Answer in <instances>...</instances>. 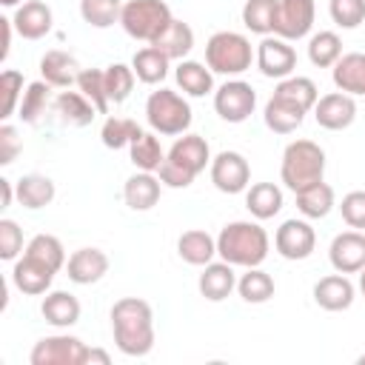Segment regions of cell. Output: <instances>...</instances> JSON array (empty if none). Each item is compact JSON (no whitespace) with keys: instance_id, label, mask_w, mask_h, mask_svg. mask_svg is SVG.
<instances>
[{"instance_id":"cell-34","label":"cell","mask_w":365,"mask_h":365,"mask_svg":"<svg viewBox=\"0 0 365 365\" xmlns=\"http://www.w3.org/2000/svg\"><path fill=\"white\" fill-rule=\"evenodd\" d=\"M128 154H131V163L137 165V171H160L163 160H165V151L157 140V131H140L131 145H128Z\"/></svg>"},{"instance_id":"cell-46","label":"cell","mask_w":365,"mask_h":365,"mask_svg":"<svg viewBox=\"0 0 365 365\" xmlns=\"http://www.w3.org/2000/svg\"><path fill=\"white\" fill-rule=\"evenodd\" d=\"M0 88H3V111L0 117L9 120L17 108H20V91H23V74L14 68H6L0 74Z\"/></svg>"},{"instance_id":"cell-26","label":"cell","mask_w":365,"mask_h":365,"mask_svg":"<svg viewBox=\"0 0 365 365\" xmlns=\"http://www.w3.org/2000/svg\"><path fill=\"white\" fill-rule=\"evenodd\" d=\"M40 74L48 86L54 88H68L71 83H77V60L60 48H51L40 57Z\"/></svg>"},{"instance_id":"cell-53","label":"cell","mask_w":365,"mask_h":365,"mask_svg":"<svg viewBox=\"0 0 365 365\" xmlns=\"http://www.w3.org/2000/svg\"><path fill=\"white\" fill-rule=\"evenodd\" d=\"M20 3H26V0H0V6H6V9H17Z\"/></svg>"},{"instance_id":"cell-14","label":"cell","mask_w":365,"mask_h":365,"mask_svg":"<svg viewBox=\"0 0 365 365\" xmlns=\"http://www.w3.org/2000/svg\"><path fill=\"white\" fill-rule=\"evenodd\" d=\"M314 120L319 128H328V131H342L348 128L354 120H356V103L351 94L345 91H331V94H322L314 106Z\"/></svg>"},{"instance_id":"cell-23","label":"cell","mask_w":365,"mask_h":365,"mask_svg":"<svg viewBox=\"0 0 365 365\" xmlns=\"http://www.w3.org/2000/svg\"><path fill=\"white\" fill-rule=\"evenodd\" d=\"M40 314L54 328H71L80 319V299L68 291H48L40 302Z\"/></svg>"},{"instance_id":"cell-40","label":"cell","mask_w":365,"mask_h":365,"mask_svg":"<svg viewBox=\"0 0 365 365\" xmlns=\"http://www.w3.org/2000/svg\"><path fill=\"white\" fill-rule=\"evenodd\" d=\"M23 254L40 259V262L48 265L51 271H60V268L66 265V248H63V242H60L57 237H51V234H37V237H31Z\"/></svg>"},{"instance_id":"cell-37","label":"cell","mask_w":365,"mask_h":365,"mask_svg":"<svg viewBox=\"0 0 365 365\" xmlns=\"http://www.w3.org/2000/svg\"><path fill=\"white\" fill-rule=\"evenodd\" d=\"M237 291L245 302L259 305V302H268L274 297V279L259 265H254V268H245V274L237 279Z\"/></svg>"},{"instance_id":"cell-30","label":"cell","mask_w":365,"mask_h":365,"mask_svg":"<svg viewBox=\"0 0 365 365\" xmlns=\"http://www.w3.org/2000/svg\"><path fill=\"white\" fill-rule=\"evenodd\" d=\"M154 48H160L168 60H182L191 48H194V29L188 26V23H182V20H171L168 26H165V31L151 43Z\"/></svg>"},{"instance_id":"cell-51","label":"cell","mask_w":365,"mask_h":365,"mask_svg":"<svg viewBox=\"0 0 365 365\" xmlns=\"http://www.w3.org/2000/svg\"><path fill=\"white\" fill-rule=\"evenodd\" d=\"M0 194H3V202H0V208H9V205H11V200L17 197V188H14V182H11V180H6V177H0Z\"/></svg>"},{"instance_id":"cell-38","label":"cell","mask_w":365,"mask_h":365,"mask_svg":"<svg viewBox=\"0 0 365 365\" xmlns=\"http://www.w3.org/2000/svg\"><path fill=\"white\" fill-rule=\"evenodd\" d=\"M339 57H342V40L336 31H317L308 40V60L317 68H334Z\"/></svg>"},{"instance_id":"cell-33","label":"cell","mask_w":365,"mask_h":365,"mask_svg":"<svg viewBox=\"0 0 365 365\" xmlns=\"http://www.w3.org/2000/svg\"><path fill=\"white\" fill-rule=\"evenodd\" d=\"M168 63H171V60H168L160 48H154V46H145V48L134 51V57H131V68H134L137 80L145 83V86L163 83L165 74H168Z\"/></svg>"},{"instance_id":"cell-28","label":"cell","mask_w":365,"mask_h":365,"mask_svg":"<svg viewBox=\"0 0 365 365\" xmlns=\"http://www.w3.org/2000/svg\"><path fill=\"white\" fill-rule=\"evenodd\" d=\"M174 77L188 97H205L214 91V71L197 60H180L174 68Z\"/></svg>"},{"instance_id":"cell-54","label":"cell","mask_w":365,"mask_h":365,"mask_svg":"<svg viewBox=\"0 0 365 365\" xmlns=\"http://www.w3.org/2000/svg\"><path fill=\"white\" fill-rule=\"evenodd\" d=\"M359 294H362V297H365V268H362V271H359Z\"/></svg>"},{"instance_id":"cell-44","label":"cell","mask_w":365,"mask_h":365,"mask_svg":"<svg viewBox=\"0 0 365 365\" xmlns=\"http://www.w3.org/2000/svg\"><path fill=\"white\" fill-rule=\"evenodd\" d=\"M77 88L94 103L97 114H108V94H106V71L100 68H80L77 74Z\"/></svg>"},{"instance_id":"cell-47","label":"cell","mask_w":365,"mask_h":365,"mask_svg":"<svg viewBox=\"0 0 365 365\" xmlns=\"http://www.w3.org/2000/svg\"><path fill=\"white\" fill-rule=\"evenodd\" d=\"M20 251H23V228L14 220L3 217L0 220V259L11 262L20 257Z\"/></svg>"},{"instance_id":"cell-35","label":"cell","mask_w":365,"mask_h":365,"mask_svg":"<svg viewBox=\"0 0 365 365\" xmlns=\"http://www.w3.org/2000/svg\"><path fill=\"white\" fill-rule=\"evenodd\" d=\"M277 11H279V0H245L242 6V26L254 34H274V23H277Z\"/></svg>"},{"instance_id":"cell-20","label":"cell","mask_w":365,"mask_h":365,"mask_svg":"<svg viewBox=\"0 0 365 365\" xmlns=\"http://www.w3.org/2000/svg\"><path fill=\"white\" fill-rule=\"evenodd\" d=\"M197 288L200 294L208 299V302H222L234 288H237V274H234V265L220 259V262H208L202 265V274L197 279Z\"/></svg>"},{"instance_id":"cell-24","label":"cell","mask_w":365,"mask_h":365,"mask_svg":"<svg viewBox=\"0 0 365 365\" xmlns=\"http://www.w3.org/2000/svg\"><path fill=\"white\" fill-rule=\"evenodd\" d=\"M305 114H308V111H302L297 103L271 94V100L265 103V114H262V120H265V125H268L274 134H291V131H297V128L302 125Z\"/></svg>"},{"instance_id":"cell-12","label":"cell","mask_w":365,"mask_h":365,"mask_svg":"<svg viewBox=\"0 0 365 365\" xmlns=\"http://www.w3.org/2000/svg\"><path fill=\"white\" fill-rule=\"evenodd\" d=\"M317 3L314 0H279L274 34L282 40H302L314 29Z\"/></svg>"},{"instance_id":"cell-9","label":"cell","mask_w":365,"mask_h":365,"mask_svg":"<svg viewBox=\"0 0 365 365\" xmlns=\"http://www.w3.org/2000/svg\"><path fill=\"white\" fill-rule=\"evenodd\" d=\"M257 91L245 80H228L214 91V111L225 123H245L254 114Z\"/></svg>"},{"instance_id":"cell-1","label":"cell","mask_w":365,"mask_h":365,"mask_svg":"<svg viewBox=\"0 0 365 365\" xmlns=\"http://www.w3.org/2000/svg\"><path fill=\"white\" fill-rule=\"evenodd\" d=\"M111 334L114 345L125 356H145L154 348V314L140 297H123L111 305Z\"/></svg>"},{"instance_id":"cell-8","label":"cell","mask_w":365,"mask_h":365,"mask_svg":"<svg viewBox=\"0 0 365 365\" xmlns=\"http://www.w3.org/2000/svg\"><path fill=\"white\" fill-rule=\"evenodd\" d=\"M86 356H88V345L83 339L68 334H54L34 342L29 362L31 365H86Z\"/></svg>"},{"instance_id":"cell-21","label":"cell","mask_w":365,"mask_h":365,"mask_svg":"<svg viewBox=\"0 0 365 365\" xmlns=\"http://www.w3.org/2000/svg\"><path fill=\"white\" fill-rule=\"evenodd\" d=\"M160 191H163V182L160 177H154V171H137L125 180L123 200L131 211H148L160 202Z\"/></svg>"},{"instance_id":"cell-11","label":"cell","mask_w":365,"mask_h":365,"mask_svg":"<svg viewBox=\"0 0 365 365\" xmlns=\"http://www.w3.org/2000/svg\"><path fill=\"white\" fill-rule=\"evenodd\" d=\"M274 248L285 259H308L317 248V234L308 220H285L274 234Z\"/></svg>"},{"instance_id":"cell-2","label":"cell","mask_w":365,"mask_h":365,"mask_svg":"<svg viewBox=\"0 0 365 365\" xmlns=\"http://www.w3.org/2000/svg\"><path fill=\"white\" fill-rule=\"evenodd\" d=\"M268 248H271L268 231L251 220H234L217 237V257L231 262L234 268L237 265L240 268L262 265L268 257Z\"/></svg>"},{"instance_id":"cell-13","label":"cell","mask_w":365,"mask_h":365,"mask_svg":"<svg viewBox=\"0 0 365 365\" xmlns=\"http://www.w3.org/2000/svg\"><path fill=\"white\" fill-rule=\"evenodd\" d=\"M257 68L262 71V77L285 80L297 68V51L288 46V40L268 34L257 46Z\"/></svg>"},{"instance_id":"cell-15","label":"cell","mask_w":365,"mask_h":365,"mask_svg":"<svg viewBox=\"0 0 365 365\" xmlns=\"http://www.w3.org/2000/svg\"><path fill=\"white\" fill-rule=\"evenodd\" d=\"M328 259L339 274H359L365 268V234H359L356 228L336 234L331 240Z\"/></svg>"},{"instance_id":"cell-43","label":"cell","mask_w":365,"mask_h":365,"mask_svg":"<svg viewBox=\"0 0 365 365\" xmlns=\"http://www.w3.org/2000/svg\"><path fill=\"white\" fill-rule=\"evenodd\" d=\"M134 80H137V74H134L131 66H125V63L108 66L106 68V94H108V103H114V106L125 103L128 94H131V88H134Z\"/></svg>"},{"instance_id":"cell-18","label":"cell","mask_w":365,"mask_h":365,"mask_svg":"<svg viewBox=\"0 0 365 365\" xmlns=\"http://www.w3.org/2000/svg\"><path fill=\"white\" fill-rule=\"evenodd\" d=\"M66 271L74 285H91L108 274V257L100 248H77L66 259Z\"/></svg>"},{"instance_id":"cell-41","label":"cell","mask_w":365,"mask_h":365,"mask_svg":"<svg viewBox=\"0 0 365 365\" xmlns=\"http://www.w3.org/2000/svg\"><path fill=\"white\" fill-rule=\"evenodd\" d=\"M123 0H80V17L94 29H108L120 23Z\"/></svg>"},{"instance_id":"cell-48","label":"cell","mask_w":365,"mask_h":365,"mask_svg":"<svg viewBox=\"0 0 365 365\" xmlns=\"http://www.w3.org/2000/svg\"><path fill=\"white\" fill-rule=\"evenodd\" d=\"M339 211L348 228H365V191H348L339 202Z\"/></svg>"},{"instance_id":"cell-39","label":"cell","mask_w":365,"mask_h":365,"mask_svg":"<svg viewBox=\"0 0 365 365\" xmlns=\"http://www.w3.org/2000/svg\"><path fill=\"white\" fill-rule=\"evenodd\" d=\"M51 88L54 86H48L46 80H34V83L26 86L23 100H20V108H17V114H20L23 123L34 125L40 120V114H46V108H48V91Z\"/></svg>"},{"instance_id":"cell-25","label":"cell","mask_w":365,"mask_h":365,"mask_svg":"<svg viewBox=\"0 0 365 365\" xmlns=\"http://www.w3.org/2000/svg\"><path fill=\"white\" fill-rule=\"evenodd\" d=\"M177 254L188 265H208L217 257V240L202 228L182 231L177 240Z\"/></svg>"},{"instance_id":"cell-3","label":"cell","mask_w":365,"mask_h":365,"mask_svg":"<svg viewBox=\"0 0 365 365\" xmlns=\"http://www.w3.org/2000/svg\"><path fill=\"white\" fill-rule=\"evenodd\" d=\"M211 165V148L205 137L200 134H182L177 143L168 148L163 165H160V182L168 188H188L200 171Z\"/></svg>"},{"instance_id":"cell-52","label":"cell","mask_w":365,"mask_h":365,"mask_svg":"<svg viewBox=\"0 0 365 365\" xmlns=\"http://www.w3.org/2000/svg\"><path fill=\"white\" fill-rule=\"evenodd\" d=\"M86 362H100V365H108V362H111V356H108L106 351H100V348H88Z\"/></svg>"},{"instance_id":"cell-22","label":"cell","mask_w":365,"mask_h":365,"mask_svg":"<svg viewBox=\"0 0 365 365\" xmlns=\"http://www.w3.org/2000/svg\"><path fill=\"white\" fill-rule=\"evenodd\" d=\"M334 86L351 97H365V54L362 51H351L342 54L334 63Z\"/></svg>"},{"instance_id":"cell-42","label":"cell","mask_w":365,"mask_h":365,"mask_svg":"<svg viewBox=\"0 0 365 365\" xmlns=\"http://www.w3.org/2000/svg\"><path fill=\"white\" fill-rule=\"evenodd\" d=\"M143 128L131 120V117H106L103 128H100V137H103V145L106 148H125L131 145V140L140 134Z\"/></svg>"},{"instance_id":"cell-7","label":"cell","mask_w":365,"mask_h":365,"mask_svg":"<svg viewBox=\"0 0 365 365\" xmlns=\"http://www.w3.org/2000/svg\"><path fill=\"white\" fill-rule=\"evenodd\" d=\"M145 120L157 134H185L191 128V106L185 97H180L171 88H157L145 100Z\"/></svg>"},{"instance_id":"cell-32","label":"cell","mask_w":365,"mask_h":365,"mask_svg":"<svg viewBox=\"0 0 365 365\" xmlns=\"http://www.w3.org/2000/svg\"><path fill=\"white\" fill-rule=\"evenodd\" d=\"M294 197H297V208H299V214L305 220H322L334 208V188L325 180H319V182L297 191Z\"/></svg>"},{"instance_id":"cell-17","label":"cell","mask_w":365,"mask_h":365,"mask_svg":"<svg viewBox=\"0 0 365 365\" xmlns=\"http://www.w3.org/2000/svg\"><path fill=\"white\" fill-rule=\"evenodd\" d=\"M14 31L23 37V40H40L51 31V23H54V14L51 9L43 3V0H26L14 9Z\"/></svg>"},{"instance_id":"cell-29","label":"cell","mask_w":365,"mask_h":365,"mask_svg":"<svg viewBox=\"0 0 365 365\" xmlns=\"http://www.w3.org/2000/svg\"><path fill=\"white\" fill-rule=\"evenodd\" d=\"M245 208L254 220H271L282 208V191L277 182H254L245 191Z\"/></svg>"},{"instance_id":"cell-31","label":"cell","mask_w":365,"mask_h":365,"mask_svg":"<svg viewBox=\"0 0 365 365\" xmlns=\"http://www.w3.org/2000/svg\"><path fill=\"white\" fill-rule=\"evenodd\" d=\"M14 188H17V202L29 211L46 208L54 200V182L46 174H26L14 182Z\"/></svg>"},{"instance_id":"cell-55","label":"cell","mask_w":365,"mask_h":365,"mask_svg":"<svg viewBox=\"0 0 365 365\" xmlns=\"http://www.w3.org/2000/svg\"><path fill=\"white\" fill-rule=\"evenodd\" d=\"M356 362H359V365H365V354H362V356H359V359H356Z\"/></svg>"},{"instance_id":"cell-45","label":"cell","mask_w":365,"mask_h":365,"mask_svg":"<svg viewBox=\"0 0 365 365\" xmlns=\"http://www.w3.org/2000/svg\"><path fill=\"white\" fill-rule=\"evenodd\" d=\"M328 14L339 29H356L365 23V0H328Z\"/></svg>"},{"instance_id":"cell-4","label":"cell","mask_w":365,"mask_h":365,"mask_svg":"<svg viewBox=\"0 0 365 365\" xmlns=\"http://www.w3.org/2000/svg\"><path fill=\"white\" fill-rule=\"evenodd\" d=\"M325 174V151L314 140H294L282 151L279 177L288 191H302L314 182H319Z\"/></svg>"},{"instance_id":"cell-27","label":"cell","mask_w":365,"mask_h":365,"mask_svg":"<svg viewBox=\"0 0 365 365\" xmlns=\"http://www.w3.org/2000/svg\"><path fill=\"white\" fill-rule=\"evenodd\" d=\"M54 108H57L60 120L66 125H74V128H86L97 117L94 103L83 91H60L57 100H54Z\"/></svg>"},{"instance_id":"cell-6","label":"cell","mask_w":365,"mask_h":365,"mask_svg":"<svg viewBox=\"0 0 365 365\" xmlns=\"http://www.w3.org/2000/svg\"><path fill=\"white\" fill-rule=\"evenodd\" d=\"M171 9L165 0H125L123 11H120V26L128 37L143 40V43H154L165 26L171 23Z\"/></svg>"},{"instance_id":"cell-36","label":"cell","mask_w":365,"mask_h":365,"mask_svg":"<svg viewBox=\"0 0 365 365\" xmlns=\"http://www.w3.org/2000/svg\"><path fill=\"white\" fill-rule=\"evenodd\" d=\"M274 94L277 97H285V100H291V103H297L302 111H314V106H317V100H319V88H317V83L311 80V77H285V80H279L277 83V88H274Z\"/></svg>"},{"instance_id":"cell-19","label":"cell","mask_w":365,"mask_h":365,"mask_svg":"<svg viewBox=\"0 0 365 365\" xmlns=\"http://www.w3.org/2000/svg\"><path fill=\"white\" fill-rule=\"evenodd\" d=\"M354 282L345 277V274H328L322 277L317 285H314V302L322 308V311H348L354 305Z\"/></svg>"},{"instance_id":"cell-49","label":"cell","mask_w":365,"mask_h":365,"mask_svg":"<svg viewBox=\"0 0 365 365\" xmlns=\"http://www.w3.org/2000/svg\"><path fill=\"white\" fill-rule=\"evenodd\" d=\"M20 148H23V143L17 137V128L11 123H3L0 125V165H11L20 154Z\"/></svg>"},{"instance_id":"cell-50","label":"cell","mask_w":365,"mask_h":365,"mask_svg":"<svg viewBox=\"0 0 365 365\" xmlns=\"http://www.w3.org/2000/svg\"><path fill=\"white\" fill-rule=\"evenodd\" d=\"M11 29H14V23H11L9 17H0V31H3V48H0V60H6V57H9V48H11Z\"/></svg>"},{"instance_id":"cell-10","label":"cell","mask_w":365,"mask_h":365,"mask_svg":"<svg viewBox=\"0 0 365 365\" xmlns=\"http://www.w3.org/2000/svg\"><path fill=\"white\" fill-rule=\"evenodd\" d=\"M211 182L222 194H240L251 182V165L240 151H220L211 157Z\"/></svg>"},{"instance_id":"cell-16","label":"cell","mask_w":365,"mask_h":365,"mask_svg":"<svg viewBox=\"0 0 365 365\" xmlns=\"http://www.w3.org/2000/svg\"><path fill=\"white\" fill-rule=\"evenodd\" d=\"M57 271H51L48 265H43L40 259L23 254L20 259H14V268H11V282L20 294H29V297H40V294H48L51 288V279H54Z\"/></svg>"},{"instance_id":"cell-5","label":"cell","mask_w":365,"mask_h":365,"mask_svg":"<svg viewBox=\"0 0 365 365\" xmlns=\"http://www.w3.org/2000/svg\"><path fill=\"white\" fill-rule=\"evenodd\" d=\"M254 48H251V40L240 31H217L208 37L205 43V66L214 71V74H242L251 68V60H254Z\"/></svg>"}]
</instances>
